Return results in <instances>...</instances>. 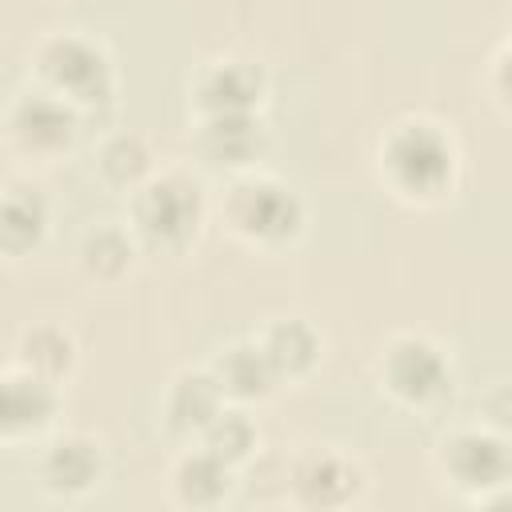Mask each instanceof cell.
<instances>
[{"label":"cell","instance_id":"obj_1","mask_svg":"<svg viewBox=\"0 0 512 512\" xmlns=\"http://www.w3.org/2000/svg\"><path fill=\"white\" fill-rule=\"evenodd\" d=\"M380 156L392 188H400L404 196H440L452 184L456 152L436 124H424V120L396 124Z\"/></svg>","mask_w":512,"mask_h":512},{"label":"cell","instance_id":"obj_2","mask_svg":"<svg viewBox=\"0 0 512 512\" xmlns=\"http://www.w3.org/2000/svg\"><path fill=\"white\" fill-rule=\"evenodd\" d=\"M132 220H136V232L144 236V244L168 248V252L184 248L196 236V224H200V188L188 184L184 176L148 180L136 192Z\"/></svg>","mask_w":512,"mask_h":512},{"label":"cell","instance_id":"obj_3","mask_svg":"<svg viewBox=\"0 0 512 512\" xmlns=\"http://www.w3.org/2000/svg\"><path fill=\"white\" fill-rule=\"evenodd\" d=\"M40 76L48 80V88L56 96H64L68 104H108L112 100V68L108 56L80 40V36H56L40 48Z\"/></svg>","mask_w":512,"mask_h":512},{"label":"cell","instance_id":"obj_4","mask_svg":"<svg viewBox=\"0 0 512 512\" xmlns=\"http://www.w3.org/2000/svg\"><path fill=\"white\" fill-rule=\"evenodd\" d=\"M228 220L240 236H248L256 244H280V240L296 236L304 212H300V200L284 184L244 180L228 196Z\"/></svg>","mask_w":512,"mask_h":512},{"label":"cell","instance_id":"obj_5","mask_svg":"<svg viewBox=\"0 0 512 512\" xmlns=\"http://www.w3.org/2000/svg\"><path fill=\"white\" fill-rule=\"evenodd\" d=\"M380 376H384L388 392L400 396L404 404H428L448 388V364H444L440 348L420 336L392 340L380 360Z\"/></svg>","mask_w":512,"mask_h":512},{"label":"cell","instance_id":"obj_6","mask_svg":"<svg viewBox=\"0 0 512 512\" xmlns=\"http://www.w3.org/2000/svg\"><path fill=\"white\" fill-rule=\"evenodd\" d=\"M444 472L452 476V484L484 496L512 484V448L488 432H460L444 444Z\"/></svg>","mask_w":512,"mask_h":512},{"label":"cell","instance_id":"obj_7","mask_svg":"<svg viewBox=\"0 0 512 512\" xmlns=\"http://www.w3.org/2000/svg\"><path fill=\"white\" fill-rule=\"evenodd\" d=\"M8 128H12V140L28 152H60L76 136V112L64 96L36 92V96H24L12 108Z\"/></svg>","mask_w":512,"mask_h":512},{"label":"cell","instance_id":"obj_8","mask_svg":"<svg viewBox=\"0 0 512 512\" xmlns=\"http://www.w3.org/2000/svg\"><path fill=\"white\" fill-rule=\"evenodd\" d=\"M56 412V392H52V380L24 368V372H12L4 380V392H0V424H4V436H28V432H40Z\"/></svg>","mask_w":512,"mask_h":512},{"label":"cell","instance_id":"obj_9","mask_svg":"<svg viewBox=\"0 0 512 512\" xmlns=\"http://www.w3.org/2000/svg\"><path fill=\"white\" fill-rule=\"evenodd\" d=\"M264 148V128L252 112H216L200 128V152L220 168L252 164Z\"/></svg>","mask_w":512,"mask_h":512},{"label":"cell","instance_id":"obj_10","mask_svg":"<svg viewBox=\"0 0 512 512\" xmlns=\"http://www.w3.org/2000/svg\"><path fill=\"white\" fill-rule=\"evenodd\" d=\"M356 484L360 472L336 452H312L292 472V492L308 508H336L356 492Z\"/></svg>","mask_w":512,"mask_h":512},{"label":"cell","instance_id":"obj_11","mask_svg":"<svg viewBox=\"0 0 512 512\" xmlns=\"http://www.w3.org/2000/svg\"><path fill=\"white\" fill-rule=\"evenodd\" d=\"M104 472V456L100 448L88 440V436H64L56 440L44 460H40V476L52 492L60 496H76V492H88Z\"/></svg>","mask_w":512,"mask_h":512},{"label":"cell","instance_id":"obj_12","mask_svg":"<svg viewBox=\"0 0 512 512\" xmlns=\"http://www.w3.org/2000/svg\"><path fill=\"white\" fill-rule=\"evenodd\" d=\"M196 100L204 108V116L216 112H252V104L260 100V72L244 60H220L212 64L200 84H196Z\"/></svg>","mask_w":512,"mask_h":512},{"label":"cell","instance_id":"obj_13","mask_svg":"<svg viewBox=\"0 0 512 512\" xmlns=\"http://www.w3.org/2000/svg\"><path fill=\"white\" fill-rule=\"evenodd\" d=\"M224 412V388L216 372H184L168 392V424L184 436L200 432Z\"/></svg>","mask_w":512,"mask_h":512},{"label":"cell","instance_id":"obj_14","mask_svg":"<svg viewBox=\"0 0 512 512\" xmlns=\"http://www.w3.org/2000/svg\"><path fill=\"white\" fill-rule=\"evenodd\" d=\"M216 380L224 388V396H236V400H256V396H268L272 384L280 380L264 344H232L220 352L216 360Z\"/></svg>","mask_w":512,"mask_h":512},{"label":"cell","instance_id":"obj_15","mask_svg":"<svg viewBox=\"0 0 512 512\" xmlns=\"http://www.w3.org/2000/svg\"><path fill=\"white\" fill-rule=\"evenodd\" d=\"M228 472H232L228 460H220L216 452L200 448V452H192V456H184L176 464V476H172L176 480V496L184 504L208 508V504H216V500L228 496V480H232Z\"/></svg>","mask_w":512,"mask_h":512},{"label":"cell","instance_id":"obj_16","mask_svg":"<svg viewBox=\"0 0 512 512\" xmlns=\"http://www.w3.org/2000/svg\"><path fill=\"white\" fill-rule=\"evenodd\" d=\"M260 344H264L276 376H300V372H308L312 360H316V352H320V340H316V332L304 320H276L264 332Z\"/></svg>","mask_w":512,"mask_h":512},{"label":"cell","instance_id":"obj_17","mask_svg":"<svg viewBox=\"0 0 512 512\" xmlns=\"http://www.w3.org/2000/svg\"><path fill=\"white\" fill-rule=\"evenodd\" d=\"M44 224H48V212H44V200H40L32 188H12V192L4 196L0 236H4V248H8V252L32 248V244L44 236Z\"/></svg>","mask_w":512,"mask_h":512},{"label":"cell","instance_id":"obj_18","mask_svg":"<svg viewBox=\"0 0 512 512\" xmlns=\"http://www.w3.org/2000/svg\"><path fill=\"white\" fill-rule=\"evenodd\" d=\"M20 360L24 368L56 380L60 372H68L72 364V336L60 332L56 324H40V328H28L24 340H20Z\"/></svg>","mask_w":512,"mask_h":512},{"label":"cell","instance_id":"obj_19","mask_svg":"<svg viewBox=\"0 0 512 512\" xmlns=\"http://www.w3.org/2000/svg\"><path fill=\"white\" fill-rule=\"evenodd\" d=\"M80 260H84V268L92 276L112 280V276H120L132 264V244H128V236L120 228H96V232L84 236Z\"/></svg>","mask_w":512,"mask_h":512},{"label":"cell","instance_id":"obj_20","mask_svg":"<svg viewBox=\"0 0 512 512\" xmlns=\"http://www.w3.org/2000/svg\"><path fill=\"white\" fill-rule=\"evenodd\" d=\"M204 448L216 452L228 464H240L252 448H256V428L244 412H220L208 428H204Z\"/></svg>","mask_w":512,"mask_h":512},{"label":"cell","instance_id":"obj_21","mask_svg":"<svg viewBox=\"0 0 512 512\" xmlns=\"http://www.w3.org/2000/svg\"><path fill=\"white\" fill-rule=\"evenodd\" d=\"M148 148L140 136H112L104 148H100V172L112 180V184H136L144 172H148Z\"/></svg>","mask_w":512,"mask_h":512},{"label":"cell","instance_id":"obj_22","mask_svg":"<svg viewBox=\"0 0 512 512\" xmlns=\"http://www.w3.org/2000/svg\"><path fill=\"white\" fill-rule=\"evenodd\" d=\"M496 88H500V96H508V100H512V48L496 60Z\"/></svg>","mask_w":512,"mask_h":512}]
</instances>
